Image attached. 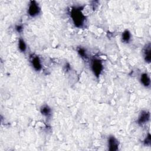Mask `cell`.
I'll use <instances>...</instances> for the list:
<instances>
[{
    "instance_id": "cell-9",
    "label": "cell",
    "mask_w": 151,
    "mask_h": 151,
    "mask_svg": "<svg viewBox=\"0 0 151 151\" xmlns=\"http://www.w3.org/2000/svg\"><path fill=\"white\" fill-rule=\"evenodd\" d=\"M40 113L44 116L46 117H49L51 115L52 110L48 105L44 104L40 108Z\"/></svg>"
},
{
    "instance_id": "cell-13",
    "label": "cell",
    "mask_w": 151,
    "mask_h": 151,
    "mask_svg": "<svg viewBox=\"0 0 151 151\" xmlns=\"http://www.w3.org/2000/svg\"><path fill=\"white\" fill-rule=\"evenodd\" d=\"M143 143L145 146H150L151 145V135L148 133L143 140Z\"/></svg>"
},
{
    "instance_id": "cell-1",
    "label": "cell",
    "mask_w": 151,
    "mask_h": 151,
    "mask_svg": "<svg viewBox=\"0 0 151 151\" xmlns=\"http://www.w3.org/2000/svg\"><path fill=\"white\" fill-rule=\"evenodd\" d=\"M73 24L77 28H82L86 22V16L83 12V7L73 6L70 12Z\"/></svg>"
},
{
    "instance_id": "cell-6",
    "label": "cell",
    "mask_w": 151,
    "mask_h": 151,
    "mask_svg": "<svg viewBox=\"0 0 151 151\" xmlns=\"http://www.w3.org/2000/svg\"><path fill=\"white\" fill-rule=\"evenodd\" d=\"M30 63L33 68L36 71H39L42 68V63L40 57L38 55H32L31 57Z\"/></svg>"
},
{
    "instance_id": "cell-4",
    "label": "cell",
    "mask_w": 151,
    "mask_h": 151,
    "mask_svg": "<svg viewBox=\"0 0 151 151\" xmlns=\"http://www.w3.org/2000/svg\"><path fill=\"white\" fill-rule=\"evenodd\" d=\"M108 149L110 151H117L119 149V142L113 135H110L107 140Z\"/></svg>"
},
{
    "instance_id": "cell-5",
    "label": "cell",
    "mask_w": 151,
    "mask_h": 151,
    "mask_svg": "<svg viewBox=\"0 0 151 151\" xmlns=\"http://www.w3.org/2000/svg\"><path fill=\"white\" fill-rule=\"evenodd\" d=\"M150 112L147 110H142L138 117L137 123L138 124L142 126L147 123L150 120Z\"/></svg>"
},
{
    "instance_id": "cell-14",
    "label": "cell",
    "mask_w": 151,
    "mask_h": 151,
    "mask_svg": "<svg viewBox=\"0 0 151 151\" xmlns=\"http://www.w3.org/2000/svg\"><path fill=\"white\" fill-rule=\"evenodd\" d=\"M15 31H16L18 33H21V32H22L24 28H23L22 25H20V24H19V25H17L15 26Z\"/></svg>"
},
{
    "instance_id": "cell-11",
    "label": "cell",
    "mask_w": 151,
    "mask_h": 151,
    "mask_svg": "<svg viewBox=\"0 0 151 151\" xmlns=\"http://www.w3.org/2000/svg\"><path fill=\"white\" fill-rule=\"evenodd\" d=\"M18 47L19 50L21 52H25L27 50V44L24 40L22 38H19L18 42Z\"/></svg>"
},
{
    "instance_id": "cell-3",
    "label": "cell",
    "mask_w": 151,
    "mask_h": 151,
    "mask_svg": "<svg viewBox=\"0 0 151 151\" xmlns=\"http://www.w3.org/2000/svg\"><path fill=\"white\" fill-rule=\"evenodd\" d=\"M40 12L41 8L38 3L35 1H29V4L28 5V8L27 9L28 15L32 18H34L38 16L40 14Z\"/></svg>"
},
{
    "instance_id": "cell-7",
    "label": "cell",
    "mask_w": 151,
    "mask_h": 151,
    "mask_svg": "<svg viewBox=\"0 0 151 151\" xmlns=\"http://www.w3.org/2000/svg\"><path fill=\"white\" fill-rule=\"evenodd\" d=\"M143 58L146 63H150L151 61V45L150 43H147L143 48Z\"/></svg>"
},
{
    "instance_id": "cell-10",
    "label": "cell",
    "mask_w": 151,
    "mask_h": 151,
    "mask_svg": "<svg viewBox=\"0 0 151 151\" xmlns=\"http://www.w3.org/2000/svg\"><path fill=\"white\" fill-rule=\"evenodd\" d=\"M131 37H132V35H131V32H130V31L129 29H125L122 34V36H121V38H122V42H123L124 43H129L131 40Z\"/></svg>"
},
{
    "instance_id": "cell-12",
    "label": "cell",
    "mask_w": 151,
    "mask_h": 151,
    "mask_svg": "<svg viewBox=\"0 0 151 151\" xmlns=\"http://www.w3.org/2000/svg\"><path fill=\"white\" fill-rule=\"evenodd\" d=\"M77 53L83 59H87L88 58L86 50L83 47H80L77 48Z\"/></svg>"
},
{
    "instance_id": "cell-8",
    "label": "cell",
    "mask_w": 151,
    "mask_h": 151,
    "mask_svg": "<svg viewBox=\"0 0 151 151\" xmlns=\"http://www.w3.org/2000/svg\"><path fill=\"white\" fill-rule=\"evenodd\" d=\"M140 81L141 84L145 87H149L150 86V76L146 73H143L140 75Z\"/></svg>"
},
{
    "instance_id": "cell-2",
    "label": "cell",
    "mask_w": 151,
    "mask_h": 151,
    "mask_svg": "<svg viewBox=\"0 0 151 151\" xmlns=\"http://www.w3.org/2000/svg\"><path fill=\"white\" fill-rule=\"evenodd\" d=\"M90 67L94 76L97 78H99L103 70L102 61L98 58H93L91 60Z\"/></svg>"
}]
</instances>
